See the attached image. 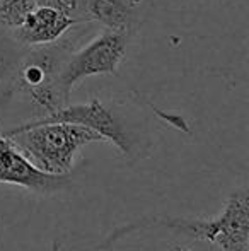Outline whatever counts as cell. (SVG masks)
<instances>
[{"label":"cell","instance_id":"cell-5","mask_svg":"<svg viewBox=\"0 0 249 251\" xmlns=\"http://www.w3.org/2000/svg\"><path fill=\"white\" fill-rule=\"evenodd\" d=\"M0 183L48 193L67 186L70 179L68 175H50L41 171L14 146L5 133H0Z\"/></svg>","mask_w":249,"mask_h":251},{"label":"cell","instance_id":"cell-4","mask_svg":"<svg viewBox=\"0 0 249 251\" xmlns=\"http://www.w3.org/2000/svg\"><path fill=\"white\" fill-rule=\"evenodd\" d=\"M73 123V125H82L86 128L96 132L97 135L103 137V140L114 144L120 152L130 154V137L123 128L121 122L116 118L113 111L99 100H91L87 102H79V104H65L57 111L45 115L41 118H36L29 123Z\"/></svg>","mask_w":249,"mask_h":251},{"label":"cell","instance_id":"cell-6","mask_svg":"<svg viewBox=\"0 0 249 251\" xmlns=\"http://www.w3.org/2000/svg\"><path fill=\"white\" fill-rule=\"evenodd\" d=\"M77 21L53 7H38L27 14L21 26L12 29V38L26 47H48L62 40Z\"/></svg>","mask_w":249,"mask_h":251},{"label":"cell","instance_id":"cell-3","mask_svg":"<svg viewBox=\"0 0 249 251\" xmlns=\"http://www.w3.org/2000/svg\"><path fill=\"white\" fill-rule=\"evenodd\" d=\"M169 226L217 246L219 251H249L248 190H236L227 199L219 217L208 221H174Z\"/></svg>","mask_w":249,"mask_h":251},{"label":"cell","instance_id":"cell-9","mask_svg":"<svg viewBox=\"0 0 249 251\" xmlns=\"http://www.w3.org/2000/svg\"><path fill=\"white\" fill-rule=\"evenodd\" d=\"M38 7H53L72 19H75L79 24L87 23L86 17V0H34Z\"/></svg>","mask_w":249,"mask_h":251},{"label":"cell","instance_id":"cell-2","mask_svg":"<svg viewBox=\"0 0 249 251\" xmlns=\"http://www.w3.org/2000/svg\"><path fill=\"white\" fill-rule=\"evenodd\" d=\"M130 38L132 34L128 33L104 29L79 51L67 56L55 75V86L62 96L68 101L73 87L87 77L116 75L118 67L126 56Z\"/></svg>","mask_w":249,"mask_h":251},{"label":"cell","instance_id":"cell-7","mask_svg":"<svg viewBox=\"0 0 249 251\" xmlns=\"http://www.w3.org/2000/svg\"><path fill=\"white\" fill-rule=\"evenodd\" d=\"M87 23H99L104 29L132 34L138 16L130 0H86Z\"/></svg>","mask_w":249,"mask_h":251},{"label":"cell","instance_id":"cell-8","mask_svg":"<svg viewBox=\"0 0 249 251\" xmlns=\"http://www.w3.org/2000/svg\"><path fill=\"white\" fill-rule=\"evenodd\" d=\"M34 9V0H0V26L9 31L16 29Z\"/></svg>","mask_w":249,"mask_h":251},{"label":"cell","instance_id":"cell-1","mask_svg":"<svg viewBox=\"0 0 249 251\" xmlns=\"http://www.w3.org/2000/svg\"><path fill=\"white\" fill-rule=\"evenodd\" d=\"M5 135L36 168L50 175H68L82 147L103 137L73 123H23Z\"/></svg>","mask_w":249,"mask_h":251}]
</instances>
